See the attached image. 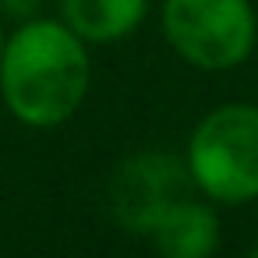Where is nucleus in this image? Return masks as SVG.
Segmentation results:
<instances>
[{
  "label": "nucleus",
  "instance_id": "1",
  "mask_svg": "<svg viewBox=\"0 0 258 258\" xmlns=\"http://www.w3.org/2000/svg\"><path fill=\"white\" fill-rule=\"evenodd\" d=\"M92 82L89 43L64 22L36 18L4 39L0 96L25 127H57L75 117Z\"/></svg>",
  "mask_w": 258,
  "mask_h": 258
},
{
  "label": "nucleus",
  "instance_id": "2",
  "mask_svg": "<svg viewBox=\"0 0 258 258\" xmlns=\"http://www.w3.org/2000/svg\"><path fill=\"white\" fill-rule=\"evenodd\" d=\"M184 166L191 187L216 205L258 198V106L226 103L209 110L187 138Z\"/></svg>",
  "mask_w": 258,
  "mask_h": 258
},
{
  "label": "nucleus",
  "instance_id": "3",
  "mask_svg": "<svg viewBox=\"0 0 258 258\" xmlns=\"http://www.w3.org/2000/svg\"><path fill=\"white\" fill-rule=\"evenodd\" d=\"M163 36L198 71L240 68L258 39L251 0H163Z\"/></svg>",
  "mask_w": 258,
  "mask_h": 258
},
{
  "label": "nucleus",
  "instance_id": "4",
  "mask_svg": "<svg viewBox=\"0 0 258 258\" xmlns=\"http://www.w3.org/2000/svg\"><path fill=\"white\" fill-rule=\"evenodd\" d=\"M191 177L184 159L170 152H135L110 177V212L131 233H149L180 198H187Z\"/></svg>",
  "mask_w": 258,
  "mask_h": 258
},
{
  "label": "nucleus",
  "instance_id": "5",
  "mask_svg": "<svg viewBox=\"0 0 258 258\" xmlns=\"http://www.w3.org/2000/svg\"><path fill=\"white\" fill-rule=\"evenodd\" d=\"M159 258H212L219 247V216L209 198H180L152 230Z\"/></svg>",
  "mask_w": 258,
  "mask_h": 258
},
{
  "label": "nucleus",
  "instance_id": "6",
  "mask_svg": "<svg viewBox=\"0 0 258 258\" xmlns=\"http://www.w3.org/2000/svg\"><path fill=\"white\" fill-rule=\"evenodd\" d=\"M149 15V0H60V22L85 43L127 39Z\"/></svg>",
  "mask_w": 258,
  "mask_h": 258
},
{
  "label": "nucleus",
  "instance_id": "7",
  "mask_svg": "<svg viewBox=\"0 0 258 258\" xmlns=\"http://www.w3.org/2000/svg\"><path fill=\"white\" fill-rule=\"evenodd\" d=\"M0 4H4V11H11V15H25V11L36 8V0H0Z\"/></svg>",
  "mask_w": 258,
  "mask_h": 258
},
{
  "label": "nucleus",
  "instance_id": "8",
  "mask_svg": "<svg viewBox=\"0 0 258 258\" xmlns=\"http://www.w3.org/2000/svg\"><path fill=\"white\" fill-rule=\"evenodd\" d=\"M247 258H258V240L251 244V251H247Z\"/></svg>",
  "mask_w": 258,
  "mask_h": 258
},
{
  "label": "nucleus",
  "instance_id": "9",
  "mask_svg": "<svg viewBox=\"0 0 258 258\" xmlns=\"http://www.w3.org/2000/svg\"><path fill=\"white\" fill-rule=\"evenodd\" d=\"M4 39H8V36H4V25H0V53H4Z\"/></svg>",
  "mask_w": 258,
  "mask_h": 258
}]
</instances>
